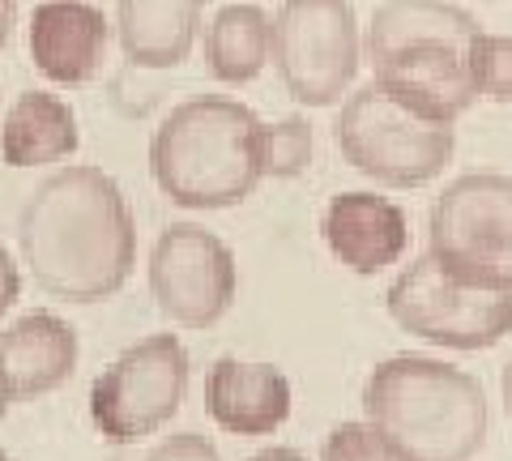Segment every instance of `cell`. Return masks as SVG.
<instances>
[{
    "instance_id": "obj_1",
    "label": "cell",
    "mask_w": 512,
    "mask_h": 461,
    "mask_svg": "<svg viewBox=\"0 0 512 461\" xmlns=\"http://www.w3.org/2000/svg\"><path fill=\"white\" fill-rule=\"evenodd\" d=\"M22 261L47 295L99 304L124 291L137 265V218L124 188L99 167L47 176L18 218Z\"/></svg>"
},
{
    "instance_id": "obj_2",
    "label": "cell",
    "mask_w": 512,
    "mask_h": 461,
    "mask_svg": "<svg viewBox=\"0 0 512 461\" xmlns=\"http://www.w3.org/2000/svg\"><path fill=\"white\" fill-rule=\"evenodd\" d=\"M363 423L406 461H474L487 444V393L457 363L389 355L363 380Z\"/></svg>"
},
{
    "instance_id": "obj_3",
    "label": "cell",
    "mask_w": 512,
    "mask_h": 461,
    "mask_svg": "<svg viewBox=\"0 0 512 461\" xmlns=\"http://www.w3.org/2000/svg\"><path fill=\"white\" fill-rule=\"evenodd\" d=\"M265 120L239 99L197 94L171 107L150 137V176L171 205L231 210L261 184Z\"/></svg>"
},
{
    "instance_id": "obj_4",
    "label": "cell",
    "mask_w": 512,
    "mask_h": 461,
    "mask_svg": "<svg viewBox=\"0 0 512 461\" xmlns=\"http://www.w3.org/2000/svg\"><path fill=\"white\" fill-rule=\"evenodd\" d=\"M333 141L350 167L380 188H427L457 154V124L427 116L376 77L342 99Z\"/></svg>"
},
{
    "instance_id": "obj_5",
    "label": "cell",
    "mask_w": 512,
    "mask_h": 461,
    "mask_svg": "<svg viewBox=\"0 0 512 461\" xmlns=\"http://www.w3.org/2000/svg\"><path fill=\"white\" fill-rule=\"evenodd\" d=\"M384 312L402 333L444 351H487L512 333V291L466 282L423 252L384 291Z\"/></svg>"
},
{
    "instance_id": "obj_6",
    "label": "cell",
    "mask_w": 512,
    "mask_h": 461,
    "mask_svg": "<svg viewBox=\"0 0 512 461\" xmlns=\"http://www.w3.org/2000/svg\"><path fill=\"white\" fill-rule=\"evenodd\" d=\"M269 60L299 107H333L355 90L363 26L350 0H282Z\"/></svg>"
},
{
    "instance_id": "obj_7",
    "label": "cell",
    "mask_w": 512,
    "mask_h": 461,
    "mask_svg": "<svg viewBox=\"0 0 512 461\" xmlns=\"http://www.w3.org/2000/svg\"><path fill=\"white\" fill-rule=\"evenodd\" d=\"M427 252L448 274L512 291V176L466 171L427 214Z\"/></svg>"
},
{
    "instance_id": "obj_8",
    "label": "cell",
    "mask_w": 512,
    "mask_h": 461,
    "mask_svg": "<svg viewBox=\"0 0 512 461\" xmlns=\"http://www.w3.org/2000/svg\"><path fill=\"white\" fill-rule=\"evenodd\" d=\"M192 363L175 333H150L120 351L90 385V423L107 444H137L180 415Z\"/></svg>"
},
{
    "instance_id": "obj_9",
    "label": "cell",
    "mask_w": 512,
    "mask_h": 461,
    "mask_svg": "<svg viewBox=\"0 0 512 461\" xmlns=\"http://www.w3.org/2000/svg\"><path fill=\"white\" fill-rule=\"evenodd\" d=\"M239 291L235 252L201 222H171L150 248V295L180 329H214Z\"/></svg>"
},
{
    "instance_id": "obj_10",
    "label": "cell",
    "mask_w": 512,
    "mask_h": 461,
    "mask_svg": "<svg viewBox=\"0 0 512 461\" xmlns=\"http://www.w3.org/2000/svg\"><path fill=\"white\" fill-rule=\"evenodd\" d=\"M320 240L329 257L355 278H376L397 265L410 248V218L393 197L350 188V193L329 197L320 214Z\"/></svg>"
},
{
    "instance_id": "obj_11",
    "label": "cell",
    "mask_w": 512,
    "mask_h": 461,
    "mask_svg": "<svg viewBox=\"0 0 512 461\" xmlns=\"http://www.w3.org/2000/svg\"><path fill=\"white\" fill-rule=\"evenodd\" d=\"M107 43L111 26L90 0H43L26 26L30 60L56 86H86L103 69Z\"/></svg>"
},
{
    "instance_id": "obj_12",
    "label": "cell",
    "mask_w": 512,
    "mask_h": 461,
    "mask_svg": "<svg viewBox=\"0 0 512 461\" xmlns=\"http://www.w3.org/2000/svg\"><path fill=\"white\" fill-rule=\"evenodd\" d=\"M291 380L278 363L222 355L205 376V410L227 436H274L291 419Z\"/></svg>"
},
{
    "instance_id": "obj_13",
    "label": "cell",
    "mask_w": 512,
    "mask_h": 461,
    "mask_svg": "<svg viewBox=\"0 0 512 461\" xmlns=\"http://www.w3.org/2000/svg\"><path fill=\"white\" fill-rule=\"evenodd\" d=\"M372 69L380 86H389L406 103H414L419 111H427V116H436L444 124H457L478 103L461 47H448L436 39L406 43L397 52L372 60Z\"/></svg>"
},
{
    "instance_id": "obj_14",
    "label": "cell",
    "mask_w": 512,
    "mask_h": 461,
    "mask_svg": "<svg viewBox=\"0 0 512 461\" xmlns=\"http://www.w3.org/2000/svg\"><path fill=\"white\" fill-rule=\"evenodd\" d=\"M77 368V333L56 312H26L0 329V380L9 402H30L60 389Z\"/></svg>"
},
{
    "instance_id": "obj_15",
    "label": "cell",
    "mask_w": 512,
    "mask_h": 461,
    "mask_svg": "<svg viewBox=\"0 0 512 461\" xmlns=\"http://www.w3.org/2000/svg\"><path fill=\"white\" fill-rule=\"evenodd\" d=\"M82 146L77 111L52 90H22L0 120V163L5 167H52Z\"/></svg>"
},
{
    "instance_id": "obj_16",
    "label": "cell",
    "mask_w": 512,
    "mask_h": 461,
    "mask_svg": "<svg viewBox=\"0 0 512 461\" xmlns=\"http://www.w3.org/2000/svg\"><path fill=\"white\" fill-rule=\"evenodd\" d=\"M210 0H116V35L137 69L184 65Z\"/></svg>"
},
{
    "instance_id": "obj_17",
    "label": "cell",
    "mask_w": 512,
    "mask_h": 461,
    "mask_svg": "<svg viewBox=\"0 0 512 461\" xmlns=\"http://www.w3.org/2000/svg\"><path fill=\"white\" fill-rule=\"evenodd\" d=\"M474 13H466L453 0H380L372 9V22L363 26V56L367 60H380L397 52L406 43H448V47H466L478 35Z\"/></svg>"
},
{
    "instance_id": "obj_18",
    "label": "cell",
    "mask_w": 512,
    "mask_h": 461,
    "mask_svg": "<svg viewBox=\"0 0 512 461\" xmlns=\"http://www.w3.org/2000/svg\"><path fill=\"white\" fill-rule=\"evenodd\" d=\"M274 18L261 5H227L205 26V60L222 86H248L269 65Z\"/></svg>"
},
{
    "instance_id": "obj_19",
    "label": "cell",
    "mask_w": 512,
    "mask_h": 461,
    "mask_svg": "<svg viewBox=\"0 0 512 461\" xmlns=\"http://www.w3.org/2000/svg\"><path fill=\"white\" fill-rule=\"evenodd\" d=\"M312 167V124L303 116H282L261 129V176L299 180Z\"/></svg>"
},
{
    "instance_id": "obj_20",
    "label": "cell",
    "mask_w": 512,
    "mask_h": 461,
    "mask_svg": "<svg viewBox=\"0 0 512 461\" xmlns=\"http://www.w3.org/2000/svg\"><path fill=\"white\" fill-rule=\"evenodd\" d=\"M466 65L478 99L512 107V35L478 30L474 43L466 47Z\"/></svg>"
},
{
    "instance_id": "obj_21",
    "label": "cell",
    "mask_w": 512,
    "mask_h": 461,
    "mask_svg": "<svg viewBox=\"0 0 512 461\" xmlns=\"http://www.w3.org/2000/svg\"><path fill=\"white\" fill-rule=\"evenodd\" d=\"M320 461H406V457L397 453L372 423L350 419V423H338L325 436V444H320Z\"/></svg>"
},
{
    "instance_id": "obj_22",
    "label": "cell",
    "mask_w": 512,
    "mask_h": 461,
    "mask_svg": "<svg viewBox=\"0 0 512 461\" xmlns=\"http://www.w3.org/2000/svg\"><path fill=\"white\" fill-rule=\"evenodd\" d=\"M141 461H222V457H218L210 436H201V432H175L167 440H158Z\"/></svg>"
},
{
    "instance_id": "obj_23",
    "label": "cell",
    "mask_w": 512,
    "mask_h": 461,
    "mask_svg": "<svg viewBox=\"0 0 512 461\" xmlns=\"http://www.w3.org/2000/svg\"><path fill=\"white\" fill-rule=\"evenodd\" d=\"M18 295H22V269L13 261V252L0 244V316L18 304Z\"/></svg>"
},
{
    "instance_id": "obj_24",
    "label": "cell",
    "mask_w": 512,
    "mask_h": 461,
    "mask_svg": "<svg viewBox=\"0 0 512 461\" xmlns=\"http://www.w3.org/2000/svg\"><path fill=\"white\" fill-rule=\"evenodd\" d=\"M13 22H18V0H0V47L9 43Z\"/></svg>"
},
{
    "instance_id": "obj_25",
    "label": "cell",
    "mask_w": 512,
    "mask_h": 461,
    "mask_svg": "<svg viewBox=\"0 0 512 461\" xmlns=\"http://www.w3.org/2000/svg\"><path fill=\"white\" fill-rule=\"evenodd\" d=\"M248 461H308L299 449H286V444H274V449H261L256 457H248Z\"/></svg>"
},
{
    "instance_id": "obj_26",
    "label": "cell",
    "mask_w": 512,
    "mask_h": 461,
    "mask_svg": "<svg viewBox=\"0 0 512 461\" xmlns=\"http://www.w3.org/2000/svg\"><path fill=\"white\" fill-rule=\"evenodd\" d=\"M500 393H504V410H508V419H512V359L504 363V376H500Z\"/></svg>"
},
{
    "instance_id": "obj_27",
    "label": "cell",
    "mask_w": 512,
    "mask_h": 461,
    "mask_svg": "<svg viewBox=\"0 0 512 461\" xmlns=\"http://www.w3.org/2000/svg\"><path fill=\"white\" fill-rule=\"evenodd\" d=\"M5 410H9V389H5V380H0V419H5Z\"/></svg>"
},
{
    "instance_id": "obj_28",
    "label": "cell",
    "mask_w": 512,
    "mask_h": 461,
    "mask_svg": "<svg viewBox=\"0 0 512 461\" xmlns=\"http://www.w3.org/2000/svg\"><path fill=\"white\" fill-rule=\"evenodd\" d=\"M0 461H13V457H9V453H5V449H0Z\"/></svg>"
}]
</instances>
